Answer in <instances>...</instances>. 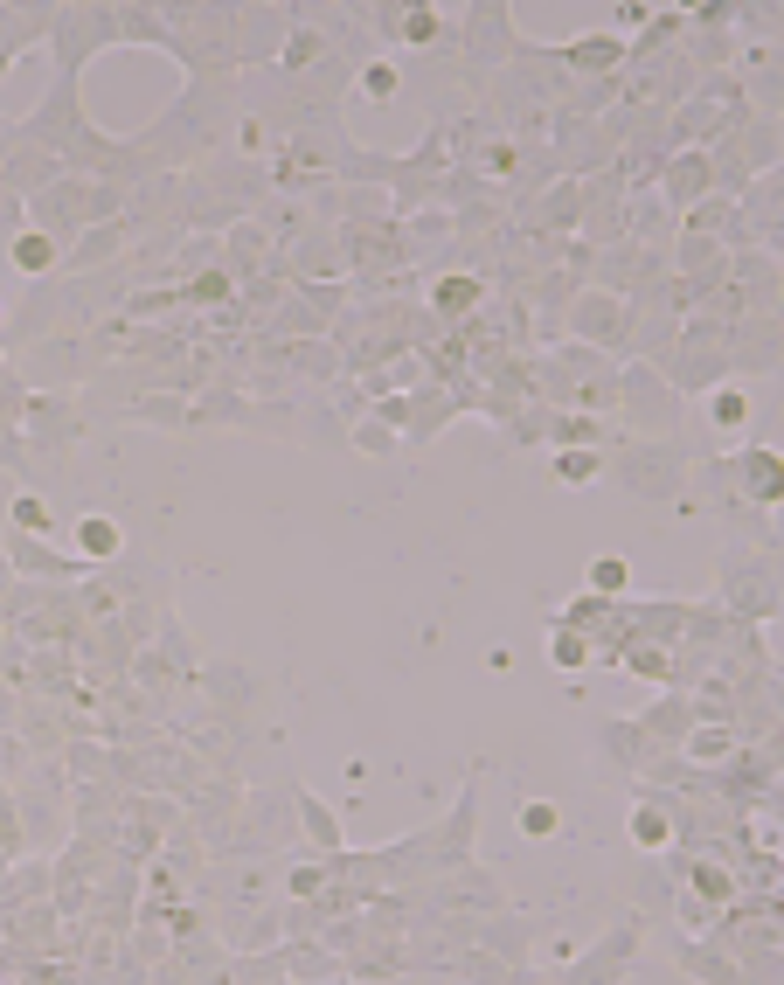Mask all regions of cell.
<instances>
[{
  "instance_id": "6da1fadb",
  "label": "cell",
  "mask_w": 784,
  "mask_h": 985,
  "mask_svg": "<svg viewBox=\"0 0 784 985\" xmlns=\"http://www.w3.org/2000/svg\"><path fill=\"white\" fill-rule=\"evenodd\" d=\"M632 840H639V847H666V840H674V826L659 819L653 805H639V812H632Z\"/></svg>"
},
{
  "instance_id": "7a4b0ae2",
  "label": "cell",
  "mask_w": 784,
  "mask_h": 985,
  "mask_svg": "<svg viewBox=\"0 0 784 985\" xmlns=\"http://www.w3.org/2000/svg\"><path fill=\"white\" fill-rule=\"evenodd\" d=\"M77 542H83V555H111V548H118V527L91 514V520H83V527H77Z\"/></svg>"
},
{
  "instance_id": "3957f363",
  "label": "cell",
  "mask_w": 784,
  "mask_h": 985,
  "mask_svg": "<svg viewBox=\"0 0 784 985\" xmlns=\"http://www.w3.org/2000/svg\"><path fill=\"white\" fill-rule=\"evenodd\" d=\"M14 264H22V271H49L56 243H49V236H22V243H14Z\"/></svg>"
},
{
  "instance_id": "277c9868",
  "label": "cell",
  "mask_w": 784,
  "mask_h": 985,
  "mask_svg": "<svg viewBox=\"0 0 784 985\" xmlns=\"http://www.w3.org/2000/svg\"><path fill=\"white\" fill-rule=\"evenodd\" d=\"M583 659H590V646L576 632H555V667H583Z\"/></svg>"
},
{
  "instance_id": "5b68a950",
  "label": "cell",
  "mask_w": 784,
  "mask_h": 985,
  "mask_svg": "<svg viewBox=\"0 0 784 985\" xmlns=\"http://www.w3.org/2000/svg\"><path fill=\"white\" fill-rule=\"evenodd\" d=\"M521 832H527V840L555 832V805H527V812H521Z\"/></svg>"
},
{
  "instance_id": "8992f818",
  "label": "cell",
  "mask_w": 784,
  "mask_h": 985,
  "mask_svg": "<svg viewBox=\"0 0 784 985\" xmlns=\"http://www.w3.org/2000/svg\"><path fill=\"white\" fill-rule=\"evenodd\" d=\"M715 416H722V423H743V416H750V403H743L736 389H722V396H715Z\"/></svg>"
},
{
  "instance_id": "52a82bcc",
  "label": "cell",
  "mask_w": 784,
  "mask_h": 985,
  "mask_svg": "<svg viewBox=\"0 0 784 985\" xmlns=\"http://www.w3.org/2000/svg\"><path fill=\"white\" fill-rule=\"evenodd\" d=\"M590 583H597V590H625V562H597Z\"/></svg>"
},
{
  "instance_id": "ba28073f",
  "label": "cell",
  "mask_w": 784,
  "mask_h": 985,
  "mask_svg": "<svg viewBox=\"0 0 784 985\" xmlns=\"http://www.w3.org/2000/svg\"><path fill=\"white\" fill-rule=\"evenodd\" d=\"M694 888H701V895H715V902H729V875H715V867H701V875H694Z\"/></svg>"
},
{
  "instance_id": "9c48e42d",
  "label": "cell",
  "mask_w": 784,
  "mask_h": 985,
  "mask_svg": "<svg viewBox=\"0 0 784 985\" xmlns=\"http://www.w3.org/2000/svg\"><path fill=\"white\" fill-rule=\"evenodd\" d=\"M750 479H757V492H778V458H750Z\"/></svg>"
},
{
  "instance_id": "30bf717a",
  "label": "cell",
  "mask_w": 784,
  "mask_h": 985,
  "mask_svg": "<svg viewBox=\"0 0 784 985\" xmlns=\"http://www.w3.org/2000/svg\"><path fill=\"white\" fill-rule=\"evenodd\" d=\"M14 520H22V527H42L49 514H42V500H22V507H14Z\"/></svg>"
}]
</instances>
